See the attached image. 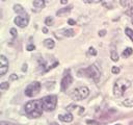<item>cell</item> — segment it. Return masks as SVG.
Listing matches in <instances>:
<instances>
[{"mask_svg": "<svg viewBox=\"0 0 133 125\" xmlns=\"http://www.w3.org/2000/svg\"><path fill=\"white\" fill-rule=\"evenodd\" d=\"M24 110H25V114L27 115V117L30 118V119L40 118L42 116V114H43V110H44L41 99L31 100L29 102H27L24 106Z\"/></svg>", "mask_w": 133, "mask_h": 125, "instance_id": "obj_1", "label": "cell"}, {"mask_svg": "<svg viewBox=\"0 0 133 125\" xmlns=\"http://www.w3.org/2000/svg\"><path fill=\"white\" fill-rule=\"evenodd\" d=\"M78 74L80 76L84 75V76H86V77L93 79L96 83L99 82V80L101 78V72H100V69H99V67H98L97 64H93V65L88 66L87 68H85V69H81V70L78 71Z\"/></svg>", "mask_w": 133, "mask_h": 125, "instance_id": "obj_2", "label": "cell"}, {"mask_svg": "<svg viewBox=\"0 0 133 125\" xmlns=\"http://www.w3.org/2000/svg\"><path fill=\"white\" fill-rule=\"evenodd\" d=\"M131 87V82L128 79H125V78H121L115 81L114 86H113V95L115 97H122L126 91Z\"/></svg>", "mask_w": 133, "mask_h": 125, "instance_id": "obj_3", "label": "cell"}, {"mask_svg": "<svg viewBox=\"0 0 133 125\" xmlns=\"http://www.w3.org/2000/svg\"><path fill=\"white\" fill-rule=\"evenodd\" d=\"M42 101V105L43 108L46 112H52L55 109L57 104V97L55 95H49V96H45L44 98L41 99Z\"/></svg>", "mask_w": 133, "mask_h": 125, "instance_id": "obj_4", "label": "cell"}, {"mask_svg": "<svg viewBox=\"0 0 133 125\" xmlns=\"http://www.w3.org/2000/svg\"><path fill=\"white\" fill-rule=\"evenodd\" d=\"M88 95H89V90L87 87H79L72 92L71 97L75 101H81L85 99Z\"/></svg>", "mask_w": 133, "mask_h": 125, "instance_id": "obj_5", "label": "cell"}, {"mask_svg": "<svg viewBox=\"0 0 133 125\" xmlns=\"http://www.w3.org/2000/svg\"><path fill=\"white\" fill-rule=\"evenodd\" d=\"M40 90H41V83L39 81H33L29 83L25 89V95L27 97H34L40 93Z\"/></svg>", "mask_w": 133, "mask_h": 125, "instance_id": "obj_6", "label": "cell"}, {"mask_svg": "<svg viewBox=\"0 0 133 125\" xmlns=\"http://www.w3.org/2000/svg\"><path fill=\"white\" fill-rule=\"evenodd\" d=\"M14 22H15L16 25L21 27V28H24V27H26L27 25H28V23H29V16H28V14L26 13V14H23V15H19L18 17L15 18Z\"/></svg>", "mask_w": 133, "mask_h": 125, "instance_id": "obj_7", "label": "cell"}, {"mask_svg": "<svg viewBox=\"0 0 133 125\" xmlns=\"http://www.w3.org/2000/svg\"><path fill=\"white\" fill-rule=\"evenodd\" d=\"M72 82H73V76L71 75V73H70V70H68V71L66 72L65 76L62 77L61 83H60L62 92H66L67 90H68V88L72 85Z\"/></svg>", "mask_w": 133, "mask_h": 125, "instance_id": "obj_8", "label": "cell"}, {"mask_svg": "<svg viewBox=\"0 0 133 125\" xmlns=\"http://www.w3.org/2000/svg\"><path fill=\"white\" fill-rule=\"evenodd\" d=\"M10 62L9 59L4 55H0V76L5 75V73L9 71Z\"/></svg>", "mask_w": 133, "mask_h": 125, "instance_id": "obj_9", "label": "cell"}, {"mask_svg": "<svg viewBox=\"0 0 133 125\" xmlns=\"http://www.w3.org/2000/svg\"><path fill=\"white\" fill-rule=\"evenodd\" d=\"M74 36H75V31L71 28H69V29L64 28L57 31V37H60V38H71Z\"/></svg>", "mask_w": 133, "mask_h": 125, "instance_id": "obj_10", "label": "cell"}, {"mask_svg": "<svg viewBox=\"0 0 133 125\" xmlns=\"http://www.w3.org/2000/svg\"><path fill=\"white\" fill-rule=\"evenodd\" d=\"M58 119L62 122H67V123H70V122H72L73 119H74V117L71 113H67L65 115H59L58 116Z\"/></svg>", "mask_w": 133, "mask_h": 125, "instance_id": "obj_11", "label": "cell"}, {"mask_svg": "<svg viewBox=\"0 0 133 125\" xmlns=\"http://www.w3.org/2000/svg\"><path fill=\"white\" fill-rule=\"evenodd\" d=\"M72 9H73L72 5L66 6V8H64V9H60V10H58V11L56 12V16H64V15H66V14H68V13L71 12Z\"/></svg>", "mask_w": 133, "mask_h": 125, "instance_id": "obj_12", "label": "cell"}, {"mask_svg": "<svg viewBox=\"0 0 133 125\" xmlns=\"http://www.w3.org/2000/svg\"><path fill=\"white\" fill-rule=\"evenodd\" d=\"M32 5L33 8H36L38 10H42L45 6V1H43V0H34L32 2Z\"/></svg>", "mask_w": 133, "mask_h": 125, "instance_id": "obj_13", "label": "cell"}, {"mask_svg": "<svg viewBox=\"0 0 133 125\" xmlns=\"http://www.w3.org/2000/svg\"><path fill=\"white\" fill-rule=\"evenodd\" d=\"M44 46L46 48H48V49H52V48H54V46H55V42L52 39H46L44 41Z\"/></svg>", "mask_w": 133, "mask_h": 125, "instance_id": "obj_14", "label": "cell"}, {"mask_svg": "<svg viewBox=\"0 0 133 125\" xmlns=\"http://www.w3.org/2000/svg\"><path fill=\"white\" fill-rule=\"evenodd\" d=\"M14 11H15L17 14H19V15H23V14H26L25 10L23 9V6L20 5V4H15V5H14Z\"/></svg>", "mask_w": 133, "mask_h": 125, "instance_id": "obj_15", "label": "cell"}, {"mask_svg": "<svg viewBox=\"0 0 133 125\" xmlns=\"http://www.w3.org/2000/svg\"><path fill=\"white\" fill-rule=\"evenodd\" d=\"M133 53V49L131 47H127L126 49L123 51V53H122V55H123V57H128V56H130V55Z\"/></svg>", "mask_w": 133, "mask_h": 125, "instance_id": "obj_16", "label": "cell"}, {"mask_svg": "<svg viewBox=\"0 0 133 125\" xmlns=\"http://www.w3.org/2000/svg\"><path fill=\"white\" fill-rule=\"evenodd\" d=\"M110 58L112 59L113 61H117L118 60V54H117L115 49H111V51H110Z\"/></svg>", "mask_w": 133, "mask_h": 125, "instance_id": "obj_17", "label": "cell"}, {"mask_svg": "<svg viewBox=\"0 0 133 125\" xmlns=\"http://www.w3.org/2000/svg\"><path fill=\"white\" fill-rule=\"evenodd\" d=\"M123 105H125L126 107H133V100L132 99H126L122 102Z\"/></svg>", "mask_w": 133, "mask_h": 125, "instance_id": "obj_18", "label": "cell"}, {"mask_svg": "<svg viewBox=\"0 0 133 125\" xmlns=\"http://www.w3.org/2000/svg\"><path fill=\"white\" fill-rule=\"evenodd\" d=\"M125 33L127 34V37L133 42V30L131 28H126L125 29Z\"/></svg>", "mask_w": 133, "mask_h": 125, "instance_id": "obj_19", "label": "cell"}, {"mask_svg": "<svg viewBox=\"0 0 133 125\" xmlns=\"http://www.w3.org/2000/svg\"><path fill=\"white\" fill-rule=\"evenodd\" d=\"M9 88H10V83L8 81H3V82H1V85H0V90H1V91L9 90Z\"/></svg>", "mask_w": 133, "mask_h": 125, "instance_id": "obj_20", "label": "cell"}, {"mask_svg": "<svg viewBox=\"0 0 133 125\" xmlns=\"http://www.w3.org/2000/svg\"><path fill=\"white\" fill-rule=\"evenodd\" d=\"M53 22H54V19H53V17H47L46 18V20H45V24L46 25H48V26H51V25H53Z\"/></svg>", "mask_w": 133, "mask_h": 125, "instance_id": "obj_21", "label": "cell"}, {"mask_svg": "<svg viewBox=\"0 0 133 125\" xmlns=\"http://www.w3.org/2000/svg\"><path fill=\"white\" fill-rule=\"evenodd\" d=\"M76 108H79V106H77L76 104H70V105L67 107V110L68 112H72V110H74V109H76Z\"/></svg>", "mask_w": 133, "mask_h": 125, "instance_id": "obj_22", "label": "cell"}, {"mask_svg": "<svg viewBox=\"0 0 133 125\" xmlns=\"http://www.w3.org/2000/svg\"><path fill=\"white\" fill-rule=\"evenodd\" d=\"M88 54L95 56V55H97V50L95 49L94 47H89V48H88Z\"/></svg>", "mask_w": 133, "mask_h": 125, "instance_id": "obj_23", "label": "cell"}, {"mask_svg": "<svg viewBox=\"0 0 133 125\" xmlns=\"http://www.w3.org/2000/svg\"><path fill=\"white\" fill-rule=\"evenodd\" d=\"M120 3H121V5H122V6H124L125 9L130 8V2H128V1H123V0H122V1H121Z\"/></svg>", "mask_w": 133, "mask_h": 125, "instance_id": "obj_24", "label": "cell"}, {"mask_svg": "<svg viewBox=\"0 0 133 125\" xmlns=\"http://www.w3.org/2000/svg\"><path fill=\"white\" fill-rule=\"evenodd\" d=\"M111 72H112L113 74H118V73H120V68L114 66V67L111 68Z\"/></svg>", "mask_w": 133, "mask_h": 125, "instance_id": "obj_25", "label": "cell"}, {"mask_svg": "<svg viewBox=\"0 0 133 125\" xmlns=\"http://www.w3.org/2000/svg\"><path fill=\"white\" fill-rule=\"evenodd\" d=\"M126 14L129 16H133V6H130V8L127 9V11H126Z\"/></svg>", "mask_w": 133, "mask_h": 125, "instance_id": "obj_26", "label": "cell"}, {"mask_svg": "<svg viewBox=\"0 0 133 125\" xmlns=\"http://www.w3.org/2000/svg\"><path fill=\"white\" fill-rule=\"evenodd\" d=\"M11 34H12V37H13V38H16V37H17V34H18L17 29H16V28H12V29H11Z\"/></svg>", "mask_w": 133, "mask_h": 125, "instance_id": "obj_27", "label": "cell"}, {"mask_svg": "<svg viewBox=\"0 0 133 125\" xmlns=\"http://www.w3.org/2000/svg\"><path fill=\"white\" fill-rule=\"evenodd\" d=\"M34 49H36V46L32 45V44L27 46V50H28V51H32V50H34Z\"/></svg>", "mask_w": 133, "mask_h": 125, "instance_id": "obj_28", "label": "cell"}, {"mask_svg": "<svg viewBox=\"0 0 133 125\" xmlns=\"http://www.w3.org/2000/svg\"><path fill=\"white\" fill-rule=\"evenodd\" d=\"M0 125H16V124L11 123V122H6V121H1L0 122Z\"/></svg>", "mask_w": 133, "mask_h": 125, "instance_id": "obj_29", "label": "cell"}, {"mask_svg": "<svg viewBox=\"0 0 133 125\" xmlns=\"http://www.w3.org/2000/svg\"><path fill=\"white\" fill-rule=\"evenodd\" d=\"M19 77H18V75H16V74H12L11 75V80H16V79H18Z\"/></svg>", "mask_w": 133, "mask_h": 125, "instance_id": "obj_30", "label": "cell"}, {"mask_svg": "<svg viewBox=\"0 0 133 125\" xmlns=\"http://www.w3.org/2000/svg\"><path fill=\"white\" fill-rule=\"evenodd\" d=\"M105 34H106V30H100L99 31V36L100 37H104Z\"/></svg>", "mask_w": 133, "mask_h": 125, "instance_id": "obj_31", "label": "cell"}, {"mask_svg": "<svg viewBox=\"0 0 133 125\" xmlns=\"http://www.w3.org/2000/svg\"><path fill=\"white\" fill-rule=\"evenodd\" d=\"M68 23L70 24V25H75L76 24V22L73 20V19H69V21H68Z\"/></svg>", "mask_w": 133, "mask_h": 125, "instance_id": "obj_32", "label": "cell"}, {"mask_svg": "<svg viewBox=\"0 0 133 125\" xmlns=\"http://www.w3.org/2000/svg\"><path fill=\"white\" fill-rule=\"evenodd\" d=\"M22 71H23V72H26V71H27V65H26V64H24V65H23Z\"/></svg>", "mask_w": 133, "mask_h": 125, "instance_id": "obj_33", "label": "cell"}, {"mask_svg": "<svg viewBox=\"0 0 133 125\" xmlns=\"http://www.w3.org/2000/svg\"><path fill=\"white\" fill-rule=\"evenodd\" d=\"M60 3H61V4H67V3H68V0H61Z\"/></svg>", "mask_w": 133, "mask_h": 125, "instance_id": "obj_34", "label": "cell"}, {"mask_svg": "<svg viewBox=\"0 0 133 125\" xmlns=\"http://www.w3.org/2000/svg\"><path fill=\"white\" fill-rule=\"evenodd\" d=\"M43 32H44V33H47V32H48V29L46 28V27H44V28H43Z\"/></svg>", "mask_w": 133, "mask_h": 125, "instance_id": "obj_35", "label": "cell"}, {"mask_svg": "<svg viewBox=\"0 0 133 125\" xmlns=\"http://www.w3.org/2000/svg\"><path fill=\"white\" fill-rule=\"evenodd\" d=\"M50 125H59V124H58V123H51Z\"/></svg>", "mask_w": 133, "mask_h": 125, "instance_id": "obj_36", "label": "cell"}, {"mask_svg": "<svg viewBox=\"0 0 133 125\" xmlns=\"http://www.w3.org/2000/svg\"><path fill=\"white\" fill-rule=\"evenodd\" d=\"M131 22H132V24H133V18H132V20H131Z\"/></svg>", "mask_w": 133, "mask_h": 125, "instance_id": "obj_37", "label": "cell"}, {"mask_svg": "<svg viewBox=\"0 0 133 125\" xmlns=\"http://www.w3.org/2000/svg\"><path fill=\"white\" fill-rule=\"evenodd\" d=\"M115 125H122V124H115Z\"/></svg>", "mask_w": 133, "mask_h": 125, "instance_id": "obj_38", "label": "cell"}]
</instances>
